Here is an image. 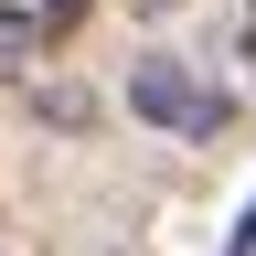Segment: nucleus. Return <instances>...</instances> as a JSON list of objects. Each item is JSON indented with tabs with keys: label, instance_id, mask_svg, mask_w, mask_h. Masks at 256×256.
<instances>
[{
	"label": "nucleus",
	"instance_id": "f257e3e1",
	"mask_svg": "<svg viewBox=\"0 0 256 256\" xmlns=\"http://www.w3.org/2000/svg\"><path fill=\"white\" fill-rule=\"evenodd\" d=\"M128 107L139 118H160V128H182V139H214L224 118H235V96L224 86H203L192 64H171V54H150L139 75H128Z\"/></svg>",
	"mask_w": 256,
	"mask_h": 256
},
{
	"label": "nucleus",
	"instance_id": "f03ea898",
	"mask_svg": "<svg viewBox=\"0 0 256 256\" xmlns=\"http://www.w3.org/2000/svg\"><path fill=\"white\" fill-rule=\"evenodd\" d=\"M32 43H43V22H32V11H11V0H0V75H22V54Z\"/></svg>",
	"mask_w": 256,
	"mask_h": 256
},
{
	"label": "nucleus",
	"instance_id": "7ed1b4c3",
	"mask_svg": "<svg viewBox=\"0 0 256 256\" xmlns=\"http://www.w3.org/2000/svg\"><path fill=\"white\" fill-rule=\"evenodd\" d=\"M224 256H256V192H246V214H235V235H224Z\"/></svg>",
	"mask_w": 256,
	"mask_h": 256
}]
</instances>
